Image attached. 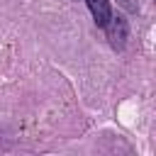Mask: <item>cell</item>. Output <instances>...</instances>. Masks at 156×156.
<instances>
[{
    "label": "cell",
    "mask_w": 156,
    "mask_h": 156,
    "mask_svg": "<svg viewBox=\"0 0 156 156\" xmlns=\"http://www.w3.org/2000/svg\"><path fill=\"white\" fill-rule=\"evenodd\" d=\"M105 32H107V39H110V44H112V49H124V41H127V37H129V24H127V20L122 17V15H110V20H107V24L102 27Z\"/></svg>",
    "instance_id": "cell-1"
},
{
    "label": "cell",
    "mask_w": 156,
    "mask_h": 156,
    "mask_svg": "<svg viewBox=\"0 0 156 156\" xmlns=\"http://www.w3.org/2000/svg\"><path fill=\"white\" fill-rule=\"evenodd\" d=\"M88 10L93 12V20L98 27H105L110 15H112V7H110V0H85Z\"/></svg>",
    "instance_id": "cell-2"
}]
</instances>
